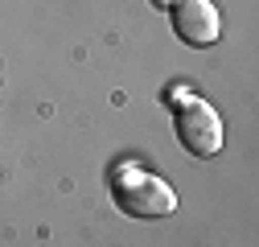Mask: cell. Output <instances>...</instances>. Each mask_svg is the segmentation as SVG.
Wrapping results in <instances>:
<instances>
[{
  "label": "cell",
  "instance_id": "1",
  "mask_svg": "<svg viewBox=\"0 0 259 247\" xmlns=\"http://www.w3.org/2000/svg\"><path fill=\"white\" fill-rule=\"evenodd\" d=\"M115 206L127 214V219H169L177 210V194L169 181H160L156 173H144V169H123L115 177Z\"/></svg>",
  "mask_w": 259,
  "mask_h": 247
},
{
  "label": "cell",
  "instance_id": "2",
  "mask_svg": "<svg viewBox=\"0 0 259 247\" xmlns=\"http://www.w3.org/2000/svg\"><path fill=\"white\" fill-rule=\"evenodd\" d=\"M177 140L193 157H214L222 148V119L206 99H181L177 103Z\"/></svg>",
  "mask_w": 259,
  "mask_h": 247
},
{
  "label": "cell",
  "instance_id": "3",
  "mask_svg": "<svg viewBox=\"0 0 259 247\" xmlns=\"http://www.w3.org/2000/svg\"><path fill=\"white\" fill-rule=\"evenodd\" d=\"M173 29L185 46H214L218 33H222V21H218V9L214 0H177L173 5Z\"/></svg>",
  "mask_w": 259,
  "mask_h": 247
},
{
  "label": "cell",
  "instance_id": "4",
  "mask_svg": "<svg viewBox=\"0 0 259 247\" xmlns=\"http://www.w3.org/2000/svg\"><path fill=\"white\" fill-rule=\"evenodd\" d=\"M152 5H156V9H173L177 0H152Z\"/></svg>",
  "mask_w": 259,
  "mask_h": 247
}]
</instances>
